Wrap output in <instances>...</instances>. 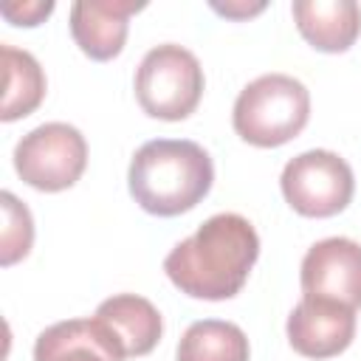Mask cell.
<instances>
[{"label":"cell","mask_w":361,"mask_h":361,"mask_svg":"<svg viewBox=\"0 0 361 361\" xmlns=\"http://www.w3.org/2000/svg\"><path fill=\"white\" fill-rule=\"evenodd\" d=\"M138 8H144V3L79 0L71 6V34L82 48V54H87L96 62H107L121 54L127 39V25H130L127 20Z\"/></svg>","instance_id":"9"},{"label":"cell","mask_w":361,"mask_h":361,"mask_svg":"<svg viewBox=\"0 0 361 361\" xmlns=\"http://www.w3.org/2000/svg\"><path fill=\"white\" fill-rule=\"evenodd\" d=\"M178 361H248V338L231 322L203 319L180 336Z\"/></svg>","instance_id":"13"},{"label":"cell","mask_w":361,"mask_h":361,"mask_svg":"<svg viewBox=\"0 0 361 361\" xmlns=\"http://www.w3.org/2000/svg\"><path fill=\"white\" fill-rule=\"evenodd\" d=\"M0 200H3V217H6V226H3V257H0V262L3 265H11V262H17L20 257L28 254L31 240H34V223H31V212L11 192H3Z\"/></svg>","instance_id":"15"},{"label":"cell","mask_w":361,"mask_h":361,"mask_svg":"<svg viewBox=\"0 0 361 361\" xmlns=\"http://www.w3.org/2000/svg\"><path fill=\"white\" fill-rule=\"evenodd\" d=\"M3 68H6V93H3V121L23 118L34 113L45 96V73L39 62L14 45H3Z\"/></svg>","instance_id":"14"},{"label":"cell","mask_w":361,"mask_h":361,"mask_svg":"<svg viewBox=\"0 0 361 361\" xmlns=\"http://www.w3.org/2000/svg\"><path fill=\"white\" fill-rule=\"evenodd\" d=\"M282 195L305 217H333L353 200L355 178L350 164L330 149H307L282 169Z\"/></svg>","instance_id":"6"},{"label":"cell","mask_w":361,"mask_h":361,"mask_svg":"<svg viewBox=\"0 0 361 361\" xmlns=\"http://www.w3.org/2000/svg\"><path fill=\"white\" fill-rule=\"evenodd\" d=\"M212 8L217 11V14H226V17H251V14H257V11H262L265 8V3H212Z\"/></svg>","instance_id":"17"},{"label":"cell","mask_w":361,"mask_h":361,"mask_svg":"<svg viewBox=\"0 0 361 361\" xmlns=\"http://www.w3.org/2000/svg\"><path fill=\"white\" fill-rule=\"evenodd\" d=\"M293 20L299 34L324 54L347 51L361 34V8L355 0H296Z\"/></svg>","instance_id":"11"},{"label":"cell","mask_w":361,"mask_h":361,"mask_svg":"<svg viewBox=\"0 0 361 361\" xmlns=\"http://www.w3.org/2000/svg\"><path fill=\"white\" fill-rule=\"evenodd\" d=\"M0 11L14 25H37L42 17H48L54 11V3L51 0H45V3H23V6L20 3H6Z\"/></svg>","instance_id":"16"},{"label":"cell","mask_w":361,"mask_h":361,"mask_svg":"<svg viewBox=\"0 0 361 361\" xmlns=\"http://www.w3.org/2000/svg\"><path fill=\"white\" fill-rule=\"evenodd\" d=\"M310 116L307 87L288 73L248 82L234 102V130L254 147H282L296 138Z\"/></svg>","instance_id":"3"},{"label":"cell","mask_w":361,"mask_h":361,"mask_svg":"<svg viewBox=\"0 0 361 361\" xmlns=\"http://www.w3.org/2000/svg\"><path fill=\"white\" fill-rule=\"evenodd\" d=\"M93 316L110 330L124 358L147 355L164 333V322L155 305L135 293H118V296L104 299Z\"/></svg>","instance_id":"12"},{"label":"cell","mask_w":361,"mask_h":361,"mask_svg":"<svg viewBox=\"0 0 361 361\" xmlns=\"http://www.w3.org/2000/svg\"><path fill=\"white\" fill-rule=\"evenodd\" d=\"M87 164L85 135L65 121H48L23 135L14 147L17 175L39 192H62L73 186Z\"/></svg>","instance_id":"5"},{"label":"cell","mask_w":361,"mask_h":361,"mask_svg":"<svg viewBox=\"0 0 361 361\" xmlns=\"http://www.w3.org/2000/svg\"><path fill=\"white\" fill-rule=\"evenodd\" d=\"M130 195L158 217L195 209L212 189L214 166L209 152L186 138H155L135 149L130 161Z\"/></svg>","instance_id":"2"},{"label":"cell","mask_w":361,"mask_h":361,"mask_svg":"<svg viewBox=\"0 0 361 361\" xmlns=\"http://www.w3.org/2000/svg\"><path fill=\"white\" fill-rule=\"evenodd\" d=\"M302 293L361 307V245L350 237H327L302 259Z\"/></svg>","instance_id":"7"},{"label":"cell","mask_w":361,"mask_h":361,"mask_svg":"<svg viewBox=\"0 0 361 361\" xmlns=\"http://www.w3.org/2000/svg\"><path fill=\"white\" fill-rule=\"evenodd\" d=\"M203 68L192 51L175 42L147 51L135 71V99L152 118L180 121L203 96Z\"/></svg>","instance_id":"4"},{"label":"cell","mask_w":361,"mask_h":361,"mask_svg":"<svg viewBox=\"0 0 361 361\" xmlns=\"http://www.w3.org/2000/svg\"><path fill=\"white\" fill-rule=\"evenodd\" d=\"M285 330L290 347L299 355L330 358L350 347L355 336V310L333 299L302 296L290 310Z\"/></svg>","instance_id":"8"},{"label":"cell","mask_w":361,"mask_h":361,"mask_svg":"<svg viewBox=\"0 0 361 361\" xmlns=\"http://www.w3.org/2000/svg\"><path fill=\"white\" fill-rule=\"evenodd\" d=\"M259 257L254 226L234 212L209 217L192 237L180 240L164 259L175 288L195 299H231L245 285Z\"/></svg>","instance_id":"1"},{"label":"cell","mask_w":361,"mask_h":361,"mask_svg":"<svg viewBox=\"0 0 361 361\" xmlns=\"http://www.w3.org/2000/svg\"><path fill=\"white\" fill-rule=\"evenodd\" d=\"M34 361H124V353L110 330L93 316L45 327L37 336Z\"/></svg>","instance_id":"10"}]
</instances>
